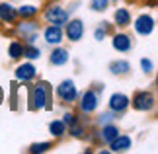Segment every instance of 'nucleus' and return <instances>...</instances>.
Masks as SVG:
<instances>
[{
  "instance_id": "obj_1",
  "label": "nucleus",
  "mask_w": 158,
  "mask_h": 154,
  "mask_svg": "<svg viewBox=\"0 0 158 154\" xmlns=\"http://www.w3.org/2000/svg\"><path fill=\"white\" fill-rule=\"evenodd\" d=\"M31 107H43L45 103H47V84H37L35 86V90H33V94H31Z\"/></svg>"
},
{
  "instance_id": "obj_2",
  "label": "nucleus",
  "mask_w": 158,
  "mask_h": 154,
  "mask_svg": "<svg viewBox=\"0 0 158 154\" xmlns=\"http://www.w3.org/2000/svg\"><path fill=\"white\" fill-rule=\"evenodd\" d=\"M45 18L51 23H55V26H60V23L66 22V18H69V16H66V12L63 8H59V6H51V8L45 12Z\"/></svg>"
},
{
  "instance_id": "obj_3",
  "label": "nucleus",
  "mask_w": 158,
  "mask_h": 154,
  "mask_svg": "<svg viewBox=\"0 0 158 154\" xmlns=\"http://www.w3.org/2000/svg\"><path fill=\"white\" fill-rule=\"evenodd\" d=\"M133 106L137 109H141V111H147L154 106V98L148 94V92H143V94H139L135 100H133Z\"/></svg>"
},
{
  "instance_id": "obj_4",
  "label": "nucleus",
  "mask_w": 158,
  "mask_h": 154,
  "mask_svg": "<svg viewBox=\"0 0 158 154\" xmlns=\"http://www.w3.org/2000/svg\"><path fill=\"white\" fill-rule=\"evenodd\" d=\"M57 92H59V96L63 98L64 102H72L76 98V88H74V84L70 82V80H66V82H63L57 88Z\"/></svg>"
},
{
  "instance_id": "obj_5",
  "label": "nucleus",
  "mask_w": 158,
  "mask_h": 154,
  "mask_svg": "<svg viewBox=\"0 0 158 154\" xmlns=\"http://www.w3.org/2000/svg\"><path fill=\"white\" fill-rule=\"evenodd\" d=\"M96 106H98V98H96V94H94L92 90H88L86 94L82 96V103H80L82 111L90 113V111H94V109H96Z\"/></svg>"
},
{
  "instance_id": "obj_6",
  "label": "nucleus",
  "mask_w": 158,
  "mask_h": 154,
  "mask_svg": "<svg viewBox=\"0 0 158 154\" xmlns=\"http://www.w3.org/2000/svg\"><path fill=\"white\" fill-rule=\"evenodd\" d=\"M82 31H84V27H82V22L80 20H72L69 26H66V35L72 39V41H78L82 37Z\"/></svg>"
},
{
  "instance_id": "obj_7",
  "label": "nucleus",
  "mask_w": 158,
  "mask_h": 154,
  "mask_svg": "<svg viewBox=\"0 0 158 154\" xmlns=\"http://www.w3.org/2000/svg\"><path fill=\"white\" fill-rule=\"evenodd\" d=\"M135 27H137V31H139V33L148 35L150 31H152V27H154V22H152V18H148V16H141V18L137 20Z\"/></svg>"
},
{
  "instance_id": "obj_8",
  "label": "nucleus",
  "mask_w": 158,
  "mask_h": 154,
  "mask_svg": "<svg viewBox=\"0 0 158 154\" xmlns=\"http://www.w3.org/2000/svg\"><path fill=\"white\" fill-rule=\"evenodd\" d=\"M127 106H129V98L123 96V94H113L111 100H109V107L113 111H123Z\"/></svg>"
},
{
  "instance_id": "obj_9",
  "label": "nucleus",
  "mask_w": 158,
  "mask_h": 154,
  "mask_svg": "<svg viewBox=\"0 0 158 154\" xmlns=\"http://www.w3.org/2000/svg\"><path fill=\"white\" fill-rule=\"evenodd\" d=\"M109 144H111V148L115 152H123V150H127L131 146V139L129 137H119V135H117V137H115Z\"/></svg>"
},
{
  "instance_id": "obj_10",
  "label": "nucleus",
  "mask_w": 158,
  "mask_h": 154,
  "mask_svg": "<svg viewBox=\"0 0 158 154\" xmlns=\"http://www.w3.org/2000/svg\"><path fill=\"white\" fill-rule=\"evenodd\" d=\"M45 39L49 43H60V39H63V31H60L59 26H51L45 29Z\"/></svg>"
},
{
  "instance_id": "obj_11",
  "label": "nucleus",
  "mask_w": 158,
  "mask_h": 154,
  "mask_svg": "<svg viewBox=\"0 0 158 154\" xmlns=\"http://www.w3.org/2000/svg\"><path fill=\"white\" fill-rule=\"evenodd\" d=\"M16 76L20 78V80H31L35 76V69H33L31 65H22V66H18Z\"/></svg>"
},
{
  "instance_id": "obj_12",
  "label": "nucleus",
  "mask_w": 158,
  "mask_h": 154,
  "mask_svg": "<svg viewBox=\"0 0 158 154\" xmlns=\"http://www.w3.org/2000/svg\"><path fill=\"white\" fill-rule=\"evenodd\" d=\"M113 47L117 49V51H129V47H131V39L127 37V35H115L113 37Z\"/></svg>"
},
{
  "instance_id": "obj_13",
  "label": "nucleus",
  "mask_w": 158,
  "mask_h": 154,
  "mask_svg": "<svg viewBox=\"0 0 158 154\" xmlns=\"http://www.w3.org/2000/svg\"><path fill=\"white\" fill-rule=\"evenodd\" d=\"M0 18H2L4 22H14V18H16V10L12 8L10 4H0Z\"/></svg>"
},
{
  "instance_id": "obj_14",
  "label": "nucleus",
  "mask_w": 158,
  "mask_h": 154,
  "mask_svg": "<svg viewBox=\"0 0 158 154\" xmlns=\"http://www.w3.org/2000/svg\"><path fill=\"white\" fill-rule=\"evenodd\" d=\"M66 59H69V53H66L64 49H57V51H53V55H51L53 65H64Z\"/></svg>"
},
{
  "instance_id": "obj_15",
  "label": "nucleus",
  "mask_w": 158,
  "mask_h": 154,
  "mask_svg": "<svg viewBox=\"0 0 158 154\" xmlns=\"http://www.w3.org/2000/svg\"><path fill=\"white\" fill-rule=\"evenodd\" d=\"M117 127H113V125H107V127H104V131H102V139L106 140V143H111V140L117 137Z\"/></svg>"
},
{
  "instance_id": "obj_16",
  "label": "nucleus",
  "mask_w": 158,
  "mask_h": 154,
  "mask_svg": "<svg viewBox=\"0 0 158 154\" xmlns=\"http://www.w3.org/2000/svg\"><path fill=\"white\" fill-rule=\"evenodd\" d=\"M115 22H117V26H127V23L131 22V16H129V12H127L125 8H121L115 12Z\"/></svg>"
},
{
  "instance_id": "obj_17",
  "label": "nucleus",
  "mask_w": 158,
  "mask_h": 154,
  "mask_svg": "<svg viewBox=\"0 0 158 154\" xmlns=\"http://www.w3.org/2000/svg\"><path fill=\"white\" fill-rule=\"evenodd\" d=\"M51 133L55 137H60V135L64 133V123L63 121H53L51 123Z\"/></svg>"
},
{
  "instance_id": "obj_18",
  "label": "nucleus",
  "mask_w": 158,
  "mask_h": 154,
  "mask_svg": "<svg viewBox=\"0 0 158 154\" xmlns=\"http://www.w3.org/2000/svg\"><path fill=\"white\" fill-rule=\"evenodd\" d=\"M111 70H113V72H119V74H123V72L129 70V63H125V60H117V63L111 65Z\"/></svg>"
},
{
  "instance_id": "obj_19",
  "label": "nucleus",
  "mask_w": 158,
  "mask_h": 154,
  "mask_svg": "<svg viewBox=\"0 0 158 154\" xmlns=\"http://www.w3.org/2000/svg\"><path fill=\"white\" fill-rule=\"evenodd\" d=\"M10 55H12V59L22 57V55H23V47L20 45V43H12V45H10Z\"/></svg>"
},
{
  "instance_id": "obj_20",
  "label": "nucleus",
  "mask_w": 158,
  "mask_h": 154,
  "mask_svg": "<svg viewBox=\"0 0 158 154\" xmlns=\"http://www.w3.org/2000/svg\"><path fill=\"white\" fill-rule=\"evenodd\" d=\"M35 12H37V8H33V6H23V8H20V14L23 18H29V16H33Z\"/></svg>"
},
{
  "instance_id": "obj_21",
  "label": "nucleus",
  "mask_w": 158,
  "mask_h": 154,
  "mask_svg": "<svg viewBox=\"0 0 158 154\" xmlns=\"http://www.w3.org/2000/svg\"><path fill=\"white\" fill-rule=\"evenodd\" d=\"M49 148H51L49 143H41V144H33L29 150H31V152H45V150H49Z\"/></svg>"
},
{
  "instance_id": "obj_22",
  "label": "nucleus",
  "mask_w": 158,
  "mask_h": 154,
  "mask_svg": "<svg viewBox=\"0 0 158 154\" xmlns=\"http://www.w3.org/2000/svg\"><path fill=\"white\" fill-rule=\"evenodd\" d=\"M107 6V0H92V8L94 10H104Z\"/></svg>"
},
{
  "instance_id": "obj_23",
  "label": "nucleus",
  "mask_w": 158,
  "mask_h": 154,
  "mask_svg": "<svg viewBox=\"0 0 158 154\" xmlns=\"http://www.w3.org/2000/svg\"><path fill=\"white\" fill-rule=\"evenodd\" d=\"M26 55H27L29 59H37L39 57V49H33L31 47V49H27V51H26Z\"/></svg>"
},
{
  "instance_id": "obj_24",
  "label": "nucleus",
  "mask_w": 158,
  "mask_h": 154,
  "mask_svg": "<svg viewBox=\"0 0 158 154\" xmlns=\"http://www.w3.org/2000/svg\"><path fill=\"white\" fill-rule=\"evenodd\" d=\"M63 123H66V125H74V115H72V113H66L64 119H63Z\"/></svg>"
},
{
  "instance_id": "obj_25",
  "label": "nucleus",
  "mask_w": 158,
  "mask_h": 154,
  "mask_svg": "<svg viewBox=\"0 0 158 154\" xmlns=\"http://www.w3.org/2000/svg\"><path fill=\"white\" fill-rule=\"evenodd\" d=\"M141 65H143V69L147 70V72L152 69V65H150V60H148V59H143V60H141Z\"/></svg>"
},
{
  "instance_id": "obj_26",
  "label": "nucleus",
  "mask_w": 158,
  "mask_h": 154,
  "mask_svg": "<svg viewBox=\"0 0 158 154\" xmlns=\"http://www.w3.org/2000/svg\"><path fill=\"white\" fill-rule=\"evenodd\" d=\"M31 29H35L33 23H29V26H20V31H31Z\"/></svg>"
},
{
  "instance_id": "obj_27",
  "label": "nucleus",
  "mask_w": 158,
  "mask_h": 154,
  "mask_svg": "<svg viewBox=\"0 0 158 154\" xmlns=\"http://www.w3.org/2000/svg\"><path fill=\"white\" fill-rule=\"evenodd\" d=\"M104 35H106V31H104V29H98V31H96V39H104Z\"/></svg>"
},
{
  "instance_id": "obj_28",
  "label": "nucleus",
  "mask_w": 158,
  "mask_h": 154,
  "mask_svg": "<svg viewBox=\"0 0 158 154\" xmlns=\"http://www.w3.org/2000/svg\"><path fill=\"white\" fill-rule=\"evenodd\" d=\"M72 135H76V137H78V135H82V129L80 127H74V129H72Z\"/></svg>"
},
{
  "instance_id": "obj_29",
  "label": "nucleus",
  "mask_w": 158,
  "mask_h": 154,
  "mask_svg": "<svg viewBox=\"0 0 158 154\" xmlns=\"http://www.w3.org/2000/svg\"><path fill=\"white\" fill-rule=\"evenodd\" d=\"M109 119H111V115H109V113H106V115H102V119H100V121H104V123H107Z\"/></svg>"
},
{
  "instance_id": "obj_30",
  "label": "nucleus",
  "mask_w": 158,
  "mask_h": 154,
  "mask_svg": "<svg viewBox=\"0 0 158 154\" xmlns=\"http://www.w3.org/2000/svg\"><path fill=\"white\" fill-rule=\"evenodd\" d=\"M0 102H2V90H0Z\"/></svg>"
}]
</instances>
